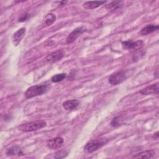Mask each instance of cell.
I'll use <instances>...</instances> for the list:
<instances>
[{"mask_svg":"<svg viewBox=\"0 0 159 159\" xmlns=\"http://www.w3.org/2000/svg\"><path fill=\"white\" fill-rule=\"evenodd\" d=\"M48 88L49 84L48 83L34 85L29 88L25 92L24 94L26 98H32L45 93L48 91Z\"/></svg>","mask_w":159,"mask_h":159,"instance_id":"6da1fadb","label":"cell"},{"mask_svg":"<svg viewBox=\"0 0 159 159\" xmlns=\"http://www.w3.org/2000/svg\"><path fill=\"white\" fill-rule=\"evenodd\" d=\"M47 125L45 121L43 120H37L30 122L22 124L18 127V129L22 132H28L35 131L45 127Z\"/></svg>","mask_w":159,"mask_h":159,"instance_id":"7a4b0ae2","label":"cell"},{"mask_svg":"<svg viewBox=\"0 0 159 159\" xmlns=\"http://www.w3.org/2000/svg\"><path fill=\"white\" fill-rule=\"evenodd\" d=\"M107 142V140L104 138L96 139L90 140L84 147V150L88 153L93 152L103 145H104Z\"/></svg>","mask_w":159,"mask_h":159,"instance_id":"3957f363","label":"cell"},{"mask_svg":"<svg viewBox=\"0 0 159 159\" xmlns=\"http://www.w3.org/2000/svg\"><path fill=\"white\" fill-rule=\"evenodd\" d=\"M126 78V72L124 70H121L112 74L109 78V83L111 85H117L122 83Z\"/></svg>","mask_w":159,"mask_h":159,"instance_id":"277c9868","label":"cell"},{"mask_svg":"<svg viewBox=\"0 0 159 159\" xmlns=\"http://www.w3.org/2000/svg\"><path fill=\"white\" fill-rule=\"evenodd\" d=\"M122 47L126 50L130 51H135L140 50L143 46V42L142 40L132 41V40H125L122 42Z\"/></svg>","mask_w":159,"mask_h":159,"instance_id":"5b68a950","label":"cell"},{"mask_svg":"<svg viewBox=\"0 0 159 159\" xmlns=\"http://www.w3.org/2000/svg\"><path fill=\"white\" fill-rule=\"evenodd\" d=\"M64 55V52L62 50H58L54 52L48 54L45 58L44 61L46 63H53L60 60Z\"/></svg>","mask_w":159,"mask_h":159,"instance_id":"8992f818","label":"cell"},{"mask_svg":"<svg viewBox=\"0 0 159 159\" xmlns=\"http://www.w3.org/2000/svg\"><path fill=\"white\" fill-rule=\"evenodd\" d=\"M84 28L83 27H78L75 29L67 37L66 42L68 44L73 43L84 31Z\"/></svg>","mask_w":159,"mask_h":159,"instance_id":"52a82bcc","label":"cell"},{"mask_svg":"<svg viewBox=\"0 0 159 159\" xmlns=\"http://www.w3.org/2000/svg\"><path fill=\"white\" fill-rule=\"evenodd\" d=\"M64 143V140L61 137H57L50 139L47 143V146L50 149H57L60 148Z\"/></svg>","mask_w":159,"mask_h":159,"instance_id":"ba28073f","label":"cell"},{"mask_svg":"<svg viewBox=\"0 0 159 159\" xmlns=\"http://www.w3.org/2000/svg\"><path fill=\"white\" fill-rule=\"evenodd\" d=\"M140 93L142 95H149L152 94H158V83L148 86L140 91Z\"/></svg>","mask_w":159,"mask_h":159,"instance_id":"9c48e42d","label":"cell"},{"mask_svg":"<svg viewBox=\"0 0 159 159\" xmlns=\"http://www.w3.org/2000/svg\"><path fill=\"white\" fill-rule=\"evenodd\" d=\"M25 34V29L22 27L17 30L12 36V43L15 46L19 45Z\"/></svg>","mask_w":159,"mask_h":159,"instance_id":"30bf717a","label":"cell"},{"mask_svg":"<svg viewBox=\"0 0 159 159\" xmlns=\"http://www.w3.org/2000/svg\"><path fill=\"white\" fill-rule=\"evenodd\" d=\"M79 104V101L76 99L67 100L63 103V107L66 111H72L76 109Z\"/></svg>","mask_w":159,"mask_h":159,"instance_id":"8fae6325","label":"cell"},{"mask_svg":"<svg viewBox=\"0 0 159 159\" xmlns=\"http://www.w3.org/2000/svg\"><path fill=\"white\" fill-rule=\"evenodd\" d=\"M106 1H86L85 2L83 6L87 9H93L97 8L98 7L100 6L101 5L104 4Z\"/></svg>","mask_w":159,"mask_h":159,"instance_id":"7c38bea8","label":"cell"},{"mask_svg":"<svg viewBox=\"0 0 159 159\" xmlns=\"http://www.w3.org/2000/svg\"><path fill=\"white\" fill-rule=\"evenodd\" d=\"M155 155V151L153 150H148L140 152L133 156L134 158H150Z\"/></svg>","mask_w":159,"mask_h":159,"instance_id":"4fadbf2b","label":"cell"},{"mask_svg":"<svg viewBox=\"0 0 159 159\" xmlns=\"http://www.w3.org/2000/svg\"><path fill=\"white\" fill-rule=\"evenodd\" d=\"M158 28H159V27L157 25H153V24L147 25L141 29L140 34L142 35H145L149 34L158 30Z\"/></svg>","mask_w":159,"mask_h":159,"instance_id":"5bb4252c","label":"cell"},{"mask_svg":"<svg viewBox=\"0 0 159 159\" xmlns=\"http://www.w3.org/2000/svg\"><path fill=\"white\" fill-rule=\"evenodd\" d=\"M24 153L21 149L17 146H12L9 148L6 151V155L8 156H15V155H23Z\"/></svg>","mask_w":159,"mask_h":159,"instance_id":"9a60e30c","label":"cell"},{"mask_svg":"<svg viewBox=\"0 0 159 159\" xmlns=\"http://www.w3.org/2000/svg\"><path fill=\"white\" fill-rule=\"evenodd\" d=\"M56 20V16L53 14L50 13L45 16V18L43 20L42 24L44 27H48L51 25Z\"/></svg>","mask_w":159,"mask_h":159,"instance_id":"2e32d148","label":"cell"},{"mask_svg":"<svg viewBox=\"0 0 159 159\" xmlns=\"http://www.w3.org/2000/svg\"><path fill=\"white\" fill-rule=\"evenodd\" d=\"M122 2L120 1H112L111 3H109L108 5H106V7L107 10L114 11V10H116V9H118L119 7H120L122 6Z\"/></svg>","mask_w":159,"mask_h":159,"instance_id":"e0dca14e","label":"cell"},{"mask_svg":"<svg viewBox=\"0 0 159 159\" xmlns=\"http://www.w3.org/2000/svg\"><path fill=\"white\" fill-rule=\"evenodd\" d=\"M66 77V74L65 73H59L53 75L51 81L53 83H58L61 81H62Z\"/></svg>","mask_w":159,"mask_h":159,"instance_id":"ac0fdd59","label":"cell"},{"mask_svg":"<svg viewBox=\"0 0 159 159\" xmlns=\"http://www.w3.org/2000/svg\"><path fill=\"white\" fill-rule=\"evenodd\" d=\"M122 122V119H121V117H119V116H117V117H114L111 122V125L113 127H117L119 126V125H120Z\"/></svg>","mask_w":159,"mask_h":159,"instance_id":"d6986e66","label":"cell"},{"mask_svg":"<svg viewBox=\"0 0 159 159\" xmlns=\"http://www.w3.org/2000/svg\"><path fill=\"white\" fill-rule=\"evenodd\" d=\"M67 155V153L65 151H59L57 152L54 156L55 158H62Z\"/></svg>","mask_w":159,"mask_h":159,"instance_id":"ffe728a7","label":"cell"},{"mask_svg":"<svg viewBox=\"0 0 159 159\" xmlns=\"http://www.w3.org/2000/svg\"><path fill=\"white\" fill-rule=\"evenodd\" d=\"M28 16H29V14L27 13H26V12L23 13L19 16V17L18 19V21L19 22H24L28 19Z\"/></svg>","mask_w":159,"mask_h":159,"instance_id":"44dd1931","label":"cell"},{"mask_svg":"<svg viewBox=\"0 0 159 159\" xmlns=\"http://www.w3.org/2000/svg\"><path fill=\"white\" fill-rule=\"evenodd\" d=\"M158 137V132H157L155 134H154L152 136V138H153L154 139H157Z\"/></svg>","mask_w":159,"mask_h":159,"instance_id":"7402d4cb","label":"cell"}]
</instances>
